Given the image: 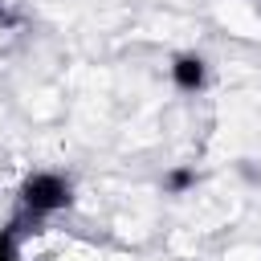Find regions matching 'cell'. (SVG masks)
<instances>
[{"label":"cell","mask_w":261,"mask_h":261,"mask_svg":"<svg viewBox=\"0 0 261 261\" xmlns=\"http://www.w3.org/2000/svg\"><path fill=\"white\" fill-rule=\"evenodd\" d=\"M16 196H20L24 216L41 220V216L65 212V208L73 204V184H69V175H61V171H33V175L20 179Z\"/></svg>","instance_id":"6da1fadb"},{"label":"cell","mask_w":261,"mask_h":261,"mask_svg":"<svg viewBox=\"0 0 261 261\" xmlns=\"http://www.w3.org/2000/svg\"><path fill=\"white\" fill-rule=\"evenodd\" d=\"M171 86L179 94H200L208 86V61L200 53H175L171 57Z\"/></svg>","instance_id":"7a4b0ae2"},{"label":"cell","mask_w":261,"mask_h":261,"mask_svg":"<svg viewBox=\"0 0 261 261\" xmlns=\"http://www.w3.org/2000/svg\"><path fill=\"white\" fill-rule=\"evenodd\" d=\"M196 184H200V171L188 167V163H179V167H171V171L163 175V192H167V196H184V192H192Z\"/></svg>","instance_id":"3957f363"},{"label":"cell","mask_w":261,"mask_h":261,"mask_svg":"<svg viewBox=\"0 0 261 261\" xmlns=\"http://www.w3.org/2000/svg\"><path fill=\"white\" fill-rule=\"evenodd\" d=\"M0 261H20L16 257V232L12 228H0Z\"/></svg>","instance_id":"277c9868"}]
</instances>
